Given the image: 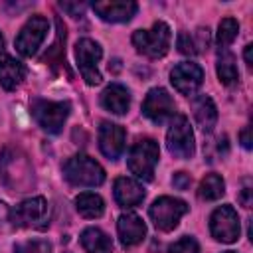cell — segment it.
Segmentation results:
<instances>
[{
  "instance_id": "14",
  "label": "cell",
  "mask_w": 253,
  "mask_h": 253,
  "mask_svg": "<svg viewBox=\"0 0 253 253\" xmlns=\"http://www.w3.org/2000/svg\"><path fill=\"white\" fill-rule=\"evenodd\" d=\"M91 8L103 22H111V24L128 22L138 10L136 2L132 0H103V2H93Z\"/></svg>"
},
{
  "instance_id": "22",
  "label": "cell",
  "mask_w": 253,
  "mask_h": 253,
  "mask_svg": "<svg viewBox=\"0 0 253 253\" xmlns=\"http://www.w3.org/2000/svg\"><path fill=\"white\" fill-rule=\"evenodd\" d=\"M81 245L85 253H113L111 237L99 227H87L81 231Z\"/></svg>"
},
{
  "instance_id": "11",
  "label": "cell",
  "mask_w": 253,
  "mask_h": 253,
  "mask_svg": "<svg viewBox=\"0 0 253 253\" xmlns=\"http://www.w3.org/2000/svg\"><path fill=\"white\" fill-rule=\"evenodd\" d=\"M47 30H49V24L43 16L36 14L32 18H28V22L22 26V30L16 38V49L24 57H32L38 51V47L43 43Z\"/></svg>"
},
{
  "instance_id": "29",
  "label": "cell",
  "mask_w": 253,
  "mask_h": 253,
  "mask_svg": "<svg viewBox=\"0 0 253 253\" xmlns=\"http://www.w3.org/2000/svg\"><path fill=\"white\" fill-rule=\"evenodd\" d=\"M211 150H215L213 158L225 154V152H227V138H225V136H219V138H215V140H211V142H208V144L204 146V154H210Z\"/></svg>"
},
{
  "instance_id": "10",
  "label": "cell",
  "mask_w": 253,
  "mask_h": 253,
  "mask_svg": "<svg viewBox=\"0 0 253 253\" xmlns=\"http://www.w3.org/2000/svg\"><path fill=\"white\" fill-rule=\"evenodd\" d=\"M239 231H241L239 217H237V211L233 210V206L225 204V206H219L211 211V215H210V233L215 241L233 243V241H237Z\"/></svg>"
},
{
  "instance_id": "1",
  "label": "cell",
  "mask_w": 253,
  "mask_h": 253,
  "mask_svg": "<svg viewBox=\"0 0 253 253\" xmlns=\"http://www.w3.org/2000/svg\"><path fill=\"white\" fill-rule=\"evenodd\" d=\"M0 180L10 192H28L36 184L32 162L18 146H4L0 150Z\"/></svg>"
},
{
  "instance_id": "9",
  "label": "cell",
  "mask_w": 253,
  "mask_h": 253,
  "mask_svg": "<svg viewBox=\"0 0 253 253\" xmlns=\"http://www.w3.org/2000/svg\"><path fill=\"white\" fill-rule=\"evenodd\" d=\"M186 211H188V204L184 200H178V198H172V196H160L158 200L152 202V206L148 210V215H150L156 229L172 231Z\"/></svg>"
},
{
  "instance_id": "3",
  "label": "cell",
  "mask_w": 253,
  "mask_h": 253,
  "mask_svg": "<svg viewBox=\"0 0 253 253\" xmlns=\"http://www.w3.org/2000/svg\"><path fill=\"white\" fill-rule=\"evenodd\" d=\"M158 158H160L158 142L154 138L146 136V138H138L132 144L128 158H126V164H128L130 174H134L138 180L150 182L154 178V168L158 164Z\"/></svg>"
},
{
  "instance_id": "36",
  "label": "cell",
  "mask_w": 253,
  "mask_h": 253,
  "mask_svg": "<svg viewBox=\"0 0 253 253\" xmlns=\"http://www.w3.org/2000/svg\"><path fill=\"white\" fill-rule=\"evenodd\" d=\"M223 253H235V251H223Z\"/></svg>"
},
{
  "instance_id": "31",
  "label": "cell",
  "mask_w": 253,
  "mask_h": 253,
  "mask_svg": "<svg viewBox=\"0 0 253 253\" xmlns=\"http://www.w3.org/2000/svg\"><path fill=\"white\" fill-rule=\"evenodd\" d=\"M251 194H253L251 184H249V180H245V186H243V190H241V194H239V202H241L245 208H251Z\"/></svg>"
},
{
  "instance_id": "27",
  "label": "cell",
  "mask_w": 253,
  "mask_h": 253,
  "mask_svg": "<svg viewBox=\"0 0 253 253\" xmlns=\"http://www.w3.org/2000/svg\"><path fill=\"white\" fill-rule=\"evenodd\" d=\"M14 253H51V243L45 239H28L18 243Z\"/></svg>"
},
{
  "instance_id": "8",
  "label": "cell",
  "mask_w": 253,
  "mask_h": 253,
  "mask_svg": "<svg viewBox=\"0 0 253 253\" xmlns=\"http://www.w3.org/2000/svg\"><path fill=\"white\" fill-rule=\"evenodd\" d=\"M103 57V47L91 40V38H81L75 43V61L77 67L85 79L87 85H99L101 83V71H99V61Z\"/></svg>"
},
{
  "instance_id": "33",
  "label": "cell",
  "mask_w": 253,
  "mask_h": 253,
  "mask_svg": "<svg viewBox=\"0 0 253 253\" xmlns=\"http://www.w3.org/2000/svg\"><path fill=\"white\" fill-rule=\"evenodd\" d=\"M61 8H63V10H67V12H71L75 18H77V14H81V12H83V4H69V2H61Z\"/></svg>"
},
{
  "instance_id": "18",
  "label": "cell",
  "mask_w": 253,
  "mask_h": 253,
  "mask_svg": "<svg viewBox=\"0 0 253 253\" xmlns=\"http://www.w3.org/2000/svg\"><path fill=\"white\" fill-rule=\"evenodd\" d=\"M26 79V65L8 55V53H0V85L6 91H16Z\"/></svg>"
},
{
  "instance_id": "28",
  "label": "cell",
  "mask_w": 253,
  "mask_h": 253,
  "mask_svg": "<svg viewBox=\"0 0 253 253\" xmlns=\"http://www.w3.org/2000/svg\"><path fill=\"white\" fill-rule=\"evenodd\" d=\"M168 253H200V245L192 235H184L168 247Z\"/></svg>"
},
{
  "instance_id": "34",
  "label": "cell",
  "mask_w": 253,
  "mask_h": 253,
  "mask_svg": "<svg viewBox=\"0 0 253 253\" xmlns=\"http://www.w3.org/2000/svg\"><path fill=\"white\" fill-rule=\"evenodd\" d=\"M251 51H253V45L249 43V45H245V51H243V57H245V63L251 67L253 65V57H251Z\"/></svg>"
},
{
  "instance_id": "20",
  "label": "cell",
  "mask_w": 253,
  "mask_h": 253,
  "mask_svg": "<svg viewBox=\"0 0 253 253\" xmlns=\"http://www.w3.org/2000/svg\"><path fill=\"white\" fill-rule=\"evenodd\" d=\"M192 113H194L198 126L206 134H210L217 123V109H215V103L211 101V97H208V95L194 97L192 99Z\"/></svg>"
},
{
  "instance_id": "2",
  "label": "cell",
  "mask_w": 253,
  "mask_h": 253,
  "mask_svg": "<svg viewBox=\"0 0 253 253\" xmlns=\"http://www.w3.org/2000/svg\"><path fill=\"white\" fill-rule=\"evenodd\" d=\"M63 176L69 184L81 188H95L105 182L103 166L87 154H73L67 158L63 164Z\"/></svg>"
},
{
  "instance_id": "24",
  "label": "cell",
  "mask_w": 253,
  "mask_h": 253,
  "mask_svg": "<svg viewBox=\"0 0 253 253\" xmlns=\"http://www.w3.org/2000/svg\"><path fill=\"white\" fill-rule=\"evenodd\" d=\"M215 71L217 77L223 85H233L239 79V71H237V63H235V55L229 49H219L217 55V63H215Z\"/></svg>"
},
{
  "instance_id": "26",
  "label": "cell",
  "mask_w": 253,
  "mask_h": 253,
  "mask_svg": "<svg viewBox=\"0 0 253 253\" xmlns=\"http://www.w3.org/2000/svg\"><path fill=\"white\" fill-rule=\"evenodd\" d=\"M237 34H239V22L235 18H223L217 26V38H215L219 49H227L237 38Z\"/></svg>"
},
{
  "instance_id": "19",
  "label": "cell",
  "mask_w": 253,
  "mask_h": 253,
  "mask_svg": "<svg viewBox=\"0 0 253 253\" xmlns=\"http://www.w3.org/2000/svg\"><path fill=\"white\" fill-rule=\"evenodd\" d=\"M101 105L113 115H125L130 107V93L121 83H111L101 93Z\"/></svg>"
},
{
  "instance_id": "6",
  "label": "cell",
  "mask_w": 253,
  "mask_h": 253,
  "mask_svg": "<svg viewBox=\"0 0 253 253\" xmlns=\"http://www.w3.org/2000/svg\"><path fill=\"white\" fill-rule=\"evenodd\" d=\"M166 146H168V152L174 158L188 160V158L194 156L196 140H194V130L190 126L188 117L174 115V119L170 123V128L166 132Z\"/></svg>"
},
{
  "instance_id": "30",
  "label": "cell",
  "mask_w": 253,
  "mask_h": 253,
  "mask_svg": "<svg viewBox=\"0 0 253 253\" xmlns=\"http://www.w3.org/2000/svg\"><path fill=\"white\" fill-rule=\"evenodd\" d=\"M190 184H192V178H190V174H186V172H176V174L172 176V186H174L176 190H188Z\"/></svg>"
},
{
  "instance_id": "7",
  "label": "cell",
  "mask_w": 253,
  "mask_h": 253,
  "mask_svg": "<svg viewBox=\"0 0 253 253\" xmlns=\"http://www.w3.org/2000/svg\"><path fill=\"white\" fill-rule=\"evenodd\" d=\"M8 219L14 227H43L47 221V200L43 196L22 200L8 211Z\"/></svg>"
},
{
  "instance_id": "12",
  "label": "cell",
  "mask_w": 253,
  "mask_h": 253,
  "mask_svg": "<svg viewBox=\"0 0 253 253\" xmlns=\"http://www.w3.org/2000/svg\"><path fill=\"white\" fill-rule=\"evenodd\" d=\"M142 113L144 117H148L152 123L156 125H162L166 123L170 117L176 115V105H174V99L170 97V93L162 87H152L144 101H142Z\"/></svg>"
},
{
  "instance_id": "4",
  "label": "cell",
  "mask_w": 253,
  "mask_h": 253,
  "mask_svg": "<svg viewBox=\"0 0 253 253\" xmlns=\"http://www.w3.org/2000/svg\"><path fill=\"white\" fill-rule=\"evenodd\" d=\"M170 40H172V34L166 22H154L152 28L136 30L132 34V45L136 47V51L150 59H158L166 55L170 47Z\"/></svg>"
},
{
  "instance_id": "23",
  "label": "cell",
  "mask_w": 253,
  "mask_h": 253,
  "mask_svg": "<svg viewBox=\"0 0 253 253\" xmlns=\"http://www.w3.org/2000/svg\"><path fill=\"white\" fill-rule=\"evenodd\" d=\"M75 210L79 211V215H83L87 219H97L105 211V202L99 194L83 192L75 198Z\"/></svg>"
},
{
  "instance_id": "25",
  "label": "cell",
  "mask_w": 253,
  "mask_h": 253,
  "mask_svg": "<svg viewBox=\"0 0 253 253\" xmlns=\"http://www.w3.org/2000/svg\"><path fill=\"white\" fill-rule=\"evenodd\" d=\"M225 192V182L219 174H206L200 182V188H198V198L200 200H206V202H213V200H219Z\"/></svg>"
},
{
  "instance_id": "13",
  "label": "cell",
  "mask_w": 253,
  "mask_h": 253,
  "mask_svg": "<svg viewBox=\"0 0 253 253\" xmlns=\"http://www.w3.org/2000/svg\"><path fill=\"white\" fill-rule=\"evenodd\" d=\"M170 81L180 95L190 97L200 89L204 81V69L194 61H182L170 71Z\"/></svg>"
},
{
  "instance_id": "21",
  "label": "cell",
  "mask_w": 253,
  "mask_h": 253,
  "mask_svg": "<svg viewBox=\"0 0 253 253\" xmlns=\"http://www.w3.org/2000/svg\"><path fill=\"white\" fill-rule=\"evenodd\" d=\"M210 45V30L208 28H198L194 34L190 32H180L176 40V47L184 55H198Z\"/></svg>"
},
{
  "instance_id": "35",
  "label": "cell",
  "mask_w": 253,
  "mask_h": 253,
  "mask_svg": "<svg viewBox=\"0 0 253 253\" xmlns=\"http://www.w3.org/2000/svg\"><path fill=\"white\" fill-rule=\"evenodd\" d=\"M4 49V38H2V34H0V51Z\"/></svg>"
},
{
  "instance_id": "15",
  "label": "cell",
  "mask_w": 253,
  "mask_h": 253,
  "mask_svg": "<svg viewBox=\"0 0 253 253\" xmlns=\"http://www.w3.org/2000/svg\"><path fill=\"white\" fill-rule=\"evenodd\" d=\"M125 138L126 132L121 125L103 121L99 126V148L109 160H119L125 152Z\"/></svg>"
},
{
  "instance_id": "5",
  "label": "cell",
  "mask_w": 253,
  "mask_h": 253,
  "mask_svg": "<svg viewBox=\"0 0 253 253\" xmlns=\"http://www.w3.org/2000/svg\"><path fill=\"white\" fill-rule=\"evenodd\" d=\"M30 111H32V117L36 119V123L45 132L57 134L69 117L71 105L67 101H47V99L38 97L30 103Z\"/></svg>"
},
{
  "instance_id": "16",
  "label": "cell",
  "mask_w": 253,
  "mask_h": 253,
  "mask_svg": "<svg viewBox=\"0 0 253 253\" xmlns=\"http://www.w3.org/2000/svg\"><path fill=\"white\" fill-rule=\"evenodd\" d=\"M117 233H119V239H121V245L125 249H130L134 245H138L144 235H146V225L144 221L136 215V213H123L117 221Z\"/></svg>"
},
{
  "instance_id": "17",
  "label": "cell",
  "mask_w": 253,
  "mask_h": 253,
  "mask_svg": "<svg viewBox=\"0 0 253 253\" xmlns=\"http://www.w3.org/2000/svg\"><path fill=\"white\" fill-rule=\"evenodd\" d=\"M113 196H115V202L128 210V208H134L138 206L142 200H144V188L138 180L134 178H126V176H121L115 180V186H113Z\"/></svg>"
},
{
  "instance_id": "32",
  "label": "cell",
  "mask_w": 253,
  "mask_h": 253,
  "mask_svg": "<svg viewBox=\"0 0 253 253\" xmlns=\"http://www.w3.org/2000/svg\"><path fill=\"white\" fill-rule=\"evenodd\" d=\"M239 140H241V144H243V148H251V126H245L241 132H239Z\"/></svg>"
}]
</instances>
